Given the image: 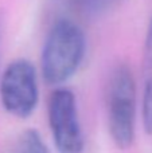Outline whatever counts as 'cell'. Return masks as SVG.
Segmentation results:
<instances>
[{"mask_svg":"<svg viewBox=\"0 0 152 153\" xmlns=\"http://www.w3.org/2000/svg\"><path fill=\"white\" fill-rule=\"evenodd\" d=\"M86 51L82 28L69 19H61L50 28L40 55L42 76L55 86L69 81L80 69Z\"/></svg>","mask_w":152,"mask_h":153,"instance_id":"cell-1","label":"cell"},{"mask_svg":"<svg viewBox=\"0 0 152 153\" xmlns=\"http://www.w3.org/2000/svg\"><path fill=\"white\" fill-rule=\"evenodd\" d=\"M136 81L129 65L120 63L112 70L107 87V118L115 145L128 149L136 133Z\"/></svg>","mask_w":152,"mask_h":153,"instance_id":"cell-2","label":"cell"},{"mask_svg":"<svg viewBox=\"0 0 152 153\" xmlns=\"http://www.w3.org/2000/svg\"><path fill=\"white\" fill-rule=\"evenodd\" d=\"M0 100L3 108L18 118L34 113L39 100L35 67L27 59L11 62L0 74Z\"/></svg>","mask_w":152,"mask_h":153,"instance_id":"cell-3","label":"cell"},{"mask_svg":"<svg viewBox=\"0 0 152 153\" xmlns=\"http://www.w3.org/2000/svg\"><path fill=\"white\" fill-rule=\"evenodd\" d=\"M48 125L58 153H82L85 146L77 100L72 90L58 87L48 98Z\"/></svg>","mask_w":152,"mask_h":153,"instance_id":"cell-4","label":"cell"},{"mask_svg":"<svg viewBox=\"0 0 152 153\" xmlns=\"http://www.w3.org/2000/svg\"><path fill=\"white\" fill-rule=\"evenodd\" d=\"M143 126L152 132V15L145 32L143 53Z\"/></svg>","mask_w":152,"mask_h":153,"instance_id":"cell-5","label":"cell"},{"mask_svg":"<svg viewBox=\"0 0 152 153\" xmlns=\"http://www.w3.org/2000/svg\"><path fill=\"white\" fill-rule=\"evenodd\" d=\"M11 153H51L39 132L35 129H27L19 136Z\"/></svg>","mask_w":152,"mask_h":153,"instance_id":"cell-6","label":"cell"},{"mask_svg":"<svg viewBox=\"0 0 152 153\" xmlns=\"http://www.w3.org/2000/svg\"><path fill=\"white\" fill-rule=\"evenodd\" d=\"M85 7L90 8L93 11H97V10H102L105 8L107 5H109L110 3L116 1V0H82Z\"/></svg>","mask_w":152,"mask_h":153,"instance_id":"cell-7","label":"cell"},{"mask_svg":"<svg viewBox=\"0 0 152 153\" xmlns=\"http://www.w3.org/2000/svg\"><path fill=\"white\" fill-rule=\"evenodd\" d=\"M4 32H5V18L3 12H0V62H1L3 53V42H4Z\"/></svg>","mask_w":152,"mask_h":153,"instance_id":"cell-8","label":"cell"}]
</instances>
